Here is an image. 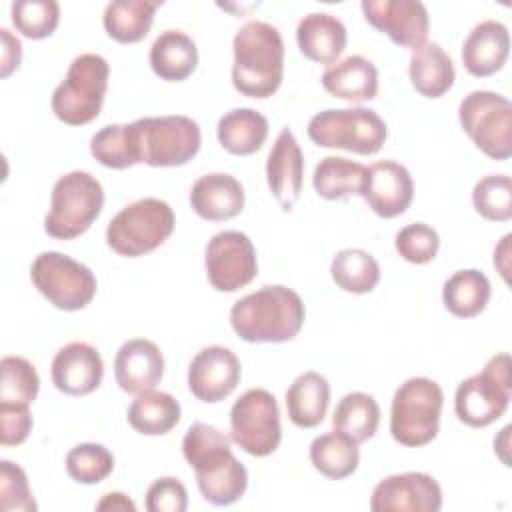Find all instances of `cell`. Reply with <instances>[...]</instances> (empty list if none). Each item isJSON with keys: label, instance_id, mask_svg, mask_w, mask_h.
I'll use <instances>...</instances> for the list:
<instances>
[{"label": "cell", "instance_id": "cell-1", "mask_svg": "<svg viewBox=\"0 0 512 512\" xmlns=\"http://www.w3.org/2000/svg\"><path fill=\"white\" fill-rule=\"evenodd\" d=\"M182 454L196 472L202 498L214 506L238 502L248 488V470L234 456L230 438L212 424L194 422L182 440Z\"/></svg>", "mask_w": 512, "mask_h": 512}, {"label": "cell", "instance_id": "cell-2", "mask_svg": "<svg viewBox=\"0 0 512 512\" xmlns=\"http://www.w3.org/2000/svg\"><path fill=\"white\" fill-rule=\"evenodd\" d=\"M306 308L298 292L280 284L262 286L236 300L230 308V326L250 344H280L298 336Z\"/></svg>", "mask_w": 512, "mask_h": 512}, {"label": "cell", "instance_id": "cell-3", "mask_svg": "<svg viewBox=\"0 0 512 512\" xmlns=\"http://www.w3.org/2000/svg\"><path fill=\"white\" fill-rule=\"evenodd\" d=\"M232 84L248 98H270L284 76V40L276 26L250 20L234 36Z\"/></svg>", "mask_w": 512, "mask_h": 512}, {"label": "cell", "instance_id": "cell-4", "mask_svg": "<svg viewBox=\"0 0 512 512\" xmlns=\"http://www.w3.org/2000/svg\"><path fill=\"white\" fill-rule=\"evenodd\" d=\"M136 164L172 168L188 164L200 150V126L182 114L148 116L130 122Z\"/></svg>", "mask_w": 512, "mask_h": 512}, {"label": "cell", "instance_id": "cell-5", "mask_svg": "<svg viewBox=\"0 0 512 512\" xmlns=\"http://www.w3.org/2000/svg\"><path fill=\"white\" fill-rule=\"evenodd\" d=\"M444 394L438 382L414 376L402 382L392 398L390 434L408 448L430 444L440 430Z\"/></svg>", "mask_w": 512, "mask_h": 512}, {"label": "cell", "instance_id": "cell-6", "mask_svg": "<svg viewBox=\"0 0 512 512\" xmlns=\"http://www.w3.org/2000/svg\"><path fill=\"white\" fill-rule=\"evenodd\" d=\"M102 206V184L90 172L72 170L60 176L52 186L44 230L56 240H74L94 224Z\"/></svg>", "mask_w": 512, "mask_h": 512}, {"label": "cell", "instance_id": "cell-7", "mask_svg": "<svg viewBox=\"0 0 512 512\" xmlns=\"http://www.w3.org/2000/svg\"><path fill=\"white\" fill-rule=\"evenodd\" d=\"M110 66L94 52L76 56L64 80L52 92V112L68 126H84L98 118L108 90Z\"/></svg>", "mask_w": 512, "mask_h": 512}, {"label": "cell", "instance_id": "cell-8", "mask_svg": "<svg viewBox=\"0 0 512 512\" xmlns=\"http://www.w3.org/2000/svg\"><path fill=\"white\" fill-rule=\"evenodd\" d=\"M176 216L160 198H140L124 206L106 226V244L124 258L144 256L174 232Z\"/></svg>", "mask_w": 512, "mask_h": 512}, {"label": "cell", "instance_id": "cell-9", "mask_svg": "<svg viewBox=\"0 0 512 512\" xmlns=\"http://www.w3.org/2000/svg\"><path fill=\"white\" fill-rule=\"evenodd\" d=\"M308 138L322 148H340L362 156L380 152L388 126L372 108H328L308 122Z\"/></svg>", "mask_w": 512, "mask_h": 512}, {"label": "cell", "instance_id": "cell-10", "mask_svg": "<svg viewBox=\"0 0 512 512\" xmlns=\"http://www.w3.org/2000/svg\"><path fill=\"white\" fill-rule=\"evenodd\" d=\"M512 364L506 352L492 356L484 370L462 380L454 394V412L460 422L484 428L496 422L510 404Z\"/></svg>", "mask_w": 512, "mask_h": 512}, {"label": "cell", "instance_id": "cell-11", "mask_svg": "<svg viewBox=\"0 0 512 512\" xmlns=\"http://www.w3.org/2000/svg\"><path fill=\"white\" fill-rule=\"evenodd\" d=\"M34 288L58 310L76 312L86 308L96 296L94 272L62 252H42L30 266Z\"/></svg>", "mask_w": 512, "mask_h": 512}, {"label": "cell", "instance_id": "cell-12", "mask_svg": "<svg viewBox=\"0 0 512 512\" xmlns=\"http://www.w3.org/2000/svg\"><path fill=\"white\" fill-rule=\"evenodd\" d=\"M458 120L474 146L488 158L508 160L512 156V104L506 96L474 90L462 98Z\"/></svg>", "mask_w": 512, "mask_h": 512}, {"label": "cell", "instance_id": "cell-13", "mask_svg": "<svg viewBox=\"0 0 512 512\" xmlns=\"http://www.w3.org/2000/svg\"><path fill=\"white\" fill-rule=\"evenodd\" d=\"M230 438L240 450L256 458L276 452L282 440L280 408L268 390L250 388L232 404Z\"/></svg>", "mask_w": 512, "mask_h": 512}, {"label": "cell", "instance_id": "cell-14", "mask_svg": "<svg viewBox=\"0 0 512 512\" xmlns=\"http://www.w3.org/2000/svg\"><path fill=\"white\" fill-rule=\"evenodd\" d=\"M204 268L208 282L218 292H236L258 274V258L252 240L240 230H222L206 244Z\"/></svg>", "mask_w": 512, "mask_h": 512}, {"label": "cell", "instance_id": "cell-15", "mask_svg": "<svg viewBox=\"0 0 512 512\" xmlns=\"http://www.w3.org/2000/svg\"><path fill=\"white\" fill-rule=\"evenodd\" d=\"M442 488L426 472H402L382 478L370 496L374 512H438Z\"/></svg>", "mask_w": 512, "mask_h": 512}, {"label": "cell", "instance_id": "cell-16", "mask_svg": "<svg viewBox=\"0 0 512 512\" xmlns=\"http://www.w3.org/2000/svg\"><path fill=\"white\" fill-rule=\"evenodd\" d=\"M364 18L396 46L418 48L426 42L430 16L418 0H362Z\"/></svg>", "mask_w": 512, "mask_h": 512}, {"label": "cell", "instance_id": "cell-17", "mask_svg": "<svg viewBox=\"0 0 512 512\" xmlns=\"http://www.w3.org/2000/svg\"><path fill=\"white\" fill-rule=\"evenodd\" d=\"M242 366L238 356L226 346L202 348L188 366V390L194 398L206 404H216L228 398L240 384Z\"/></svg>", "mask_w": 512, "mask_h": 512}, {"label": "cell", "instance_id": "cell-18", "mask_svg": "<svg viewBox=\"0 0 512 512\" xmlns=\"http://www.w3.org/2000/svg\"><path fill=\"white\" fill-rule=\"evenodd\" d=\"M360 196L380 218H396L408 210L414 198V182L406 166L380 160L366 168Z\"/></svg>", "mask_w": 512, "mask_h": 512}, {"label": "cell", "instance_id": "cell-19", "mask_svg": "<svg viewBox=\"0 0 512 512\" xmlns=\"http://www.w3.org/2000/svg\"><path fill=\"white\" fill-rule=\"evenodd\" d=\"M266 180L284 212H290L302 192L304 154L290 128H282L266 160Z\"/></svg>", "mask_w": 512, "mask_h": 512}, {"label": "cell", "instance_id": "cell-20", "mask_svg": "<svg viewBox=\"0 0 512 512\" xmlns=\"http://www.w3.org/2000/svg\"><path fill=\"white\" fill-rule=\"evenodd\" d=\"M50 374L60 392L68 396H86L100 386L104 378V362L92 344L70 342L54 354Z\"/></svg>", "mask_w": 512, "mask_h": 512}, {"label": "cell", "instance_id": "cell-21", "mask_svg": "<svg viewBox=\"0 0 512 512\" xmlns=\"http://www.w3.org/2000/svg\"><path fill=\"white\" fill-rule=\"evenodd\" d=\"M164 376V356L146 338L126 340L114 358V378L122 392L142 394L154 390Z\"/></svg>", "mask_w": 512, "mask_h": 512}, {"label": "cell", "instance_id": "cell-22", "mask_svg": "<svg viewBox=\"0 0 512 512\" xmlns=\"http://www.w3.org/2000/svg\"><path fill=\"white\" fill-rule=\"evenodd\" d=\"M510 54L508 28L498 20L478 22L462 44V64L468 74L488 78L500 72Z\"/></svg>", "mask_w": 512, "mask_h": 512}, {"label": "cell", "instance_id": "cell-23", "mask_svg": "<svg viewBox=\"0 0 512 512\" xmlns=\"http://www.w3.org/2000/svg\"><path fill=\"white\" fill-rule=\"evenodd\" d=\"M190 206L204 220H232L244 208V188L232 174L210 172L192 184Z\"/></svg>", "mask_w": 512, "mask_h": 512}, {"label": "cell", "instance_id": "cell-24", "mask_svg": "<svg viewBox=\"0 0 512 512\" xmlns=\"http://www.w3.org/2000/svg\"><path fill=\"white\" fill-rule=\"evenodd\" d=\"M296 42L304 58L334 64L346 48L348 32L340 18L328 12H310L296 26Z\"/></svg>", "mask_w": 512, "mask_h": 512}, {"label": "cell", "instance_id": "cell-25", "mask_svg": "<svg viewBox=\"0 0 512 512\" xmlns=\"http://www.w3.org/2000/svg\"><path fill=\"white\" fill-rule=\"evenodd\" d=\"M322 86L328 94L346 102L374 100L378 94V68L372 60L352 54L324 70Z\"/></svg>", "mask_w": 512, "mask_h": 512}, {"label": "cell", "instance_id": "cell-26", "mask_svg": "<svg viewBox=\"0 0 512 512\" xmlns=\"http://www.w3.org/2000/svg\"><path fill=\"white\" fill-rule=\"evenodd\" d=\"M148 60L160 80L182 82L198 66V48L182 30H164L152 42Z\"/></svg>", "mask_w": 512, "mask_h": 512}, {"label": "cell", "instance_id": "cell-27", "mask_svg": "<svg viewBox=\"0 0 512 512\" xmlns=\"http://www.w3.org/2000/svg\"><path fill=\"white\" fill-rule=\"evenodd\" d=\"M408 76L414 90L426 98L444 96L456 80L454 62L436 42H424L412 50Z\"/></svg>", "mask_w": 512, "mask_h": 512}, {"label": "cell", "instance_id": "cell-28", "mask_svg": "<svg viewBox=\"0 0 512 512\" xmlns=\"http://www.w3.org/2000/svg\"><path fill=\"white\" fill-rule=\"evenodd\" d=\"M328 404L330 384L322 374L314 370L300 374L286 390L288 418L298 428H316L324 420Z\"/></svg>", "mask_w": 512, "mask_h": 512}, {"label": "cell", "instance_id": "cell-29", "mask_svg": "<svg viewBox=\"0 0 512 512\" xmlns=\"http://www.w3.org/2000/svg\"><path fill=\"white\" fill-rule=\"evenodd\" d=\"M268 120L254 108H234L226 112L216 126L220 146L234 156L258 152L268 138Z\"/></svg>", "mask_w": 512, "mask_h": 512}, {"label": "cell", "instance_id": "cell-30", "mask_svg": "<svg viewBox=\"0 0 512 512\" xmlns=\"http://www.w3.org/2000/svg\"><path fill=\"white\" fill-rule=\"evenodd\" d=\"M160 6L162 0H114L104 8V30L120 44H136L150 32Z\"/></svg>", "mask_w": 512, "mask_h": 512}, {"label": "cell", "instance_id": "cell-31", "mask_svg": "<svg viewBox=\"0 0 512 512\" xmlns=\"http://www.w3.org/2000/svg\"><path fill=\"white\" fill-rule=\"evenodd\" d=\"M128 424L146 436H162L168 434L182 416L180 402L168 394L158 390H148L136 394L132 404L128 406Z\"/></svg>", "mask_w": 512, "mask_h": 512}, {"label": "cell", "instance_id": "cell-32", "mask_svg": "<svg viewBox=\"0 0 512 512\" xmlns=\"http://www.w3.org/2000/svg\"><path fill=\"white\" fill-rule=\"evenodd\" d=\"M490 294V280L476 268L454 272L442 286L444 308L456 318H474L484 312Z\"/></svg>", "mask_w": 512, "mask_h": 512}, {"label": "cell", "instance_id": "cell-33", "mask_svg": "<svg viewBox=\"0 0 512 512\" xmlns=\"http://www.w3.org/2000/svg\"><path fill=\"white\" fill-rule=\"evenodd\" d=\"M310 462L322 476L344 480L358 470V444L338 430L320 434L310 444Z\"/></svg>", "mask_w": 512, "mask_h": 512}, {"label": "cell", "instance_id": "cell-34", "mask_svg": "<svg viewBox=\"0 0 512 512\" xmlns=\"http://www.w3.org/2000/svg\"><path fill=\"white\" fill-rule=\"evenodd\" d=\"M366 166L344 156L322 158L312 174V186L324 200H340L362 192Z\"/></svg>", "mask_w": 512, "mask_h": 512}, {"label": "cell", "instance_id": "cell-35", "mask_svg": "<svg viewBox=\"0 0 512 512\" xmlns=\"http://www.w3.org/2000/svg\"><path fill=\"white\" fill-rule=\"evenodd\" d=\"M332 426L334 430L352 438L356 444H362L378 432L380 406L366 392H350L336 404Z\"/></svg>", "mask_w": 512, "mask_h": 512}, {"label": "cell", "instance_id": "cell-36", "mask_svg": "<svg viewBox=\"0 0 512 512\" xmlns=\"http://www.w3.org/2000/svg\"><path fill=\"white\" fill-rule=\"evenodd\" d=\"M330 276L344 292L368 294L380 282V266L370 252L362 248H344L332 258Z\"/></svg>", "mask_w": 512, "mask_h": 512}, {"label": "cell", "instance_id": "cell-37", "mask_svg": "<svg viewBox=\"0 0 512 512\" xmlns=\"http://www.w3.org/2000/svg\"><path fill=\"white\" fill-rule=\"evenodd\" d=\"M0 402L32 404L40 390V378L32 362L22 356H4L0 360Z\"/></svg>", "mask_w": 512, "mask_h": 512}, {"label": "cell", "instance_id": "cell-38", "mask_svg": "<svg viewBox=\"0 0 512 512\" xmlns=\"http://www.w3.org/2000/svg\"><path fill=\"white\" fill-rule=\"evenodd\" d=\"M10 18L22 36L42 40L58 28L60 4L56 0H18L10 6Z\"/></svg>", "mask_w": 512, "mask_h": 512}, {"label": "cell", "instance_id": "cell-39", "mask_svg": "<svg viewBox=\"0 0 512 512\" xmlns=\"http://www.w3.org/2000/svg\"><path fill=\"white\" fill-rule=\"evenodd\" d=\"M114 470V456L104 444L82 442L66 454V472L78 484H98Z\"/></svg>", "mask_w": 512, "mask_h": 512}, {"label": "cell", "instance_id": "cell-40", "mask_svg": "<svg viewBox=\"0 0 512 512\" xmlns=\"http://www.w3.org/2000/svg\"><path fill=\"white\" fill-rule=\"evenodd\" d=\"M90 154L106 168L126 170L136 166L130 124H108L90 138Z\"/></svg>", "mask_w": 512, "mask_h": 512}, {"label": "cell", "instance_id": "cell-41", "mask_svg": "<svg viewBox=\"0 0 512 512\" xmlns=\"http://www.w3.org/2000/svg\"><path fill=\"white\" fill-rule=\"evenodd\" d=\"M474 210L490 222H508L512 218V180L506 174H488L474 184Z\"/></svg>", "mask_w": 512, "mask_h": 512}, {"label": "cell", "instance_id": "cell-42", "mask_svg": "<svg viewBox=\"0 0 512 512\" xmlns=\"http://www.w3.org/2000/svg\"><path fill=\"white\" fill-rule=\"evenodd\" d=\"M394 248L410 264H428L438 254L440 238L432 226L424 222H414L406 224L396 232Z\"/></svg>", "mask_w": 512, "mask_h": 512}, {"label": "cell", "instance_id": "cell-43", "mask_svg": "<svg viewBox=\"0 0 512 512\" xmlns=\"http://www.w3.org/2000/svg\"><path fill=\"white\" fill-rule=\"evenodd\" d=\"M0 508L4 512H34L38 508L26 472L10 460L0 462Z\"/></svg>", "mask_w": 512, "mask_h": 512}, {"label": "cell", "instance_id": "cell-44", "mask_svg": "<svg viewBox=\"0 0 512 512\" xmlns=\"http://www.w3.org/2000/svg\"><path fill=\"white\" fill-rule=\"evenodd\" d=\"M188 508V492L178 478L164 476L154 480L146 490L148 512H184Z\"/></svg>", "mask_w": 512, "mask_h": 512}, {"label": "cell", "instance_id": "cell-45", "mask_svg": "<svg viewBox=\"0 0 512 512\" xmlns=\"http://www.w3.org/2000/svg\"><path fill=\"white\" fill-rule=\"evenodd\" d=\"M30 404H4L0 402V444L18 446L32 430Z\"/></svg>", "mask_w": 512, "mask_h": 512}, {"label": "cell", "instance_id": "cell-46", "mask_svg": "<svg viewBox=\"0 0 512 512\" xmlns=\"http://www.w3.org/2000/svg\"><path fill=\"white\" fill-rule=\"evenodd\" d=\"M22 60V44L8 30L0 28V76L8 78L14 70H18Z\"/></svg>", "mask_w": 512, "mask_h": 512}, {"label": "cell", "instance_id": "cell-47", "mask_svg": "<svg viewBox=\"0 0 512 512\" xmlns=\"http://www.w3.org/2000/svg\"><path fill=\"white\" fill-rule=\"evenodd\" d=\"M98 512H134L136 504L124 492H108L96 502Z\"/></svg>", "mask_w": 512, "mask_h": 512}, {"label": "cell", "instance_id": "cell-48", "mask_svg": "<svg viewBox=\"0 0 512 512\" xmlns=\"http://www.w3.org/2000/svg\"><path fill=\"white\" fill-rule=\"evenodd\" d=\"M510 234H506L500 244L494 248V266L498 268L500 276L508 282V272H510Z\"/></svg>", "mask_w": 512, "mask_h": 512}, {"label": "cell", "instance_id": "cell-49", "mask_svg": "<svg viewBox=\"0 0 512 512\" xmlns=\"http://www.w3.org/2000/svg\"><path fill=\"white\" fill-rule=\"evenodd\" d=\"M508 436H510V426H504V428L500 430V436L494 438V450L498 452L500 460H502L506 466H510V460H508V456H506V450H508Z\"/></svg>", "mask_w": 512, "mask_h": 512}]
</instances>
